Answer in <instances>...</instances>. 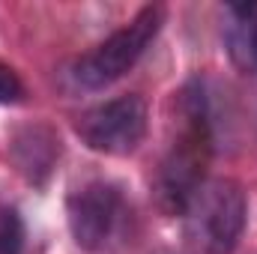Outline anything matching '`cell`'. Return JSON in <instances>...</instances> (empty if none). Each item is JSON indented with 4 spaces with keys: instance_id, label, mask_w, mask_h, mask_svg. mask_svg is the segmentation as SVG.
I'll list each match as a JSON object with an SVG mask.
<instances>
[{
    "instance_id": "2",
    "label": "cell",
    "mask_w": 257,
    "mask_h": 254,
    "mask_svg": "<svg viewBox=\"0 0 257 254\" xmlns=\"http://www.w3.org/2000/svg\"><path fill=\"white\" fill-rule=\"evenodd\" d=\"M192 254H233L248 224V200L236 180L215 177L194 191L183 212Z\"/></svg>"
},
{
    "instance_id": "7",
    "label": "cell",
    "mask_w": 257,
    "mask_h": 254,
    "mask_svg": "<svg viewBox=\"0 0 257 254\" xmlns=\"http://www.w3.org/2000/svg\"><path fill=\"white\" fill-rule=\"evenodd\" d=\"M227 54L242 72H257V3L227 6Z\"/></svg>"
},
{
    "instance_id": "9",
    "label": "cell",
    "mask_w": 257,
    "mask_h": 254,
    "mask_svg": "<svg viewBox=\"0 0 257 254\" xmlns=\"http://www.w3.org/2000/svg\"><path fill=\"white\" fill-rule=\"evenodd\" d=\"M24 96V84L21 78L9 69V66H0V105H12Z\"/></svg>"
},
{
    "instance_id": "3",
    "label": "cell",
    "mask_w": 257,
    "mask_h": 254,
    "mask_svg": "<svg viewBox=\"0 0 257 254\" xmlns=\"http://www.w3.org/2000/svg\"><path fill=\"white\" fill-rule=\"evenodd\" d=\"M162 24H165V9L156 3L144 6L126 27L111 33L105 42H99L93 51H87L72 66V81L84 90H105L108 84L120 81L147 54V48L159 36Z\"/></svg>"
},
{
    "instance_id": "1",
    "label": "cell",
    "mask_w": 257,
    "mask_h": 254,
    "mask_svg": "<svg viewBox=\"0 0 257 254\" xmlns=\"http://www.w3.org/2000/svg\"><path fill=\"white\" fill-rule=\"evenodd\" d=\"M180 114L183 123L177 138L171 141L156 183H153V194L156 203L168 212V215H183L194 191L200 189L206 180V165L212 156V120H209V105H206V93L203 87L192 81L183 90L180 99Z\"/></svg>"
},
{
    "instance_id": "4",
    "label": "cell",
    "mask_w": 257,
    "mask_h": 254,
    "mask_svg": "<svg viewBox=\"0 0 257 254\" xmlns=\"http://www.w3.org/2000/svg\"><path fill=\"white\" fill-rule=\"evenodd\" d=\"M147 126H150L147 102L135 93L99 102L75 120L78 138L93 153L102 156H132L144 144Z\"/></svg>"
},
{
    "instance_id": "8",
    "label": "cell",
    "mask_w": 257,
    "mask_h": 254,
    "mask_svg": "<svg viewBox=\"0 0 257 254\" xmlns=\"http://www.w3.org/2000/svg\"><path fill=\"white\" fill-rule=\"evenodd\" d=\"M24 248V221L15 209H0V254H21Z\"/></svg>"
},
{
    "instance_id": "5",
    "label": "cell",
    "mask_w": 257,
    "mask_h": 254,
    "mask_svg": "<svg viewBox=\"0 0 257 254\" xmlns=\"http://www.w3.org/2000/svg\"><path fill=\"white\" fill-rule=\"evenodd\" d=\"M66 221L78 248L105 251L120 236L123 221H126L123 191L105 180H93L75 189L66 200Z\"/></svg>"
},
{
    "instance_id": "6",
    "label": "cell",
    "mask_w": 257,
    "mask_h": 254,
    "mask_svg": "<svg viewBox=\"0 0 257 254\" xmlns=\"http://www.w3.org/2000/svg\"><path fill=\"white\" fill-rule=\"evenodd\" d=\"M12 156H15L18 171H21L30 183H42V180L51 174L54 159L60 156V144H57V138H54L45 126H30L15 138Z\"/></svg>"
}]
</instances>
